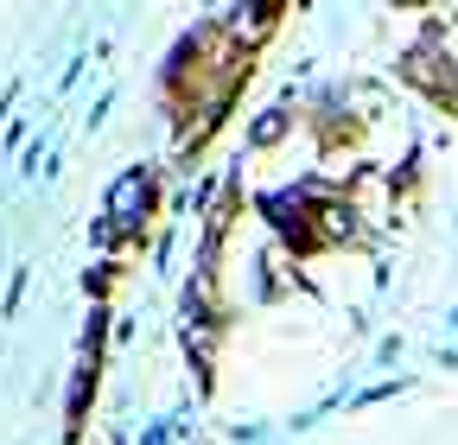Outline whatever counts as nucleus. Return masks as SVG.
<instances>
[{"label":"nucleus","mask_w":458,"mask_h":445,"mask_svg":"<svg viewBox=\"0 0 458 445\" xmlns=\"http://www.w3.org/2000/svg\"><path fill=\"white\" fill-rule=\"evenodd\" d=\"M229 439L236 445H267V426L261 420H229Z\"/></svg>","instance_id":"6"},{"label":"nucleus","mask_w":458,"mask_h":445,"mask_svg":"<svg viewBox=\"0 0 458 445\" xmlns=\"http://www.w3.org/2000/svg\"><path fill=\"white\" fill-rule=\"evenodd\" d=\"M445 324H452V331H458V306H452V312H445Z\"/></svg>","instance_id":"7"},{"label":"nucleus","mask_w":458,"mask_h":445,"mask_svg":"<svg viewBox=\"0 0 458 445\" xmlns=\"http://www.w3.org/2000/svg\"><path fill=\"white\" fill-rule=\"evenodd\" d=\"M147 216H153V165H128V172H114L108 204H102V222H108L114 236H140Z\"/></svg>","instance_id":"1"},{"label":"nucleus","mask_w":458,"mask_h":445,"mask_svg":"<svg viewBox=\"0 0 458 445\" xmlns=\"http://www.w3.org/2000/svg\"><path fill=\"white\" fill-rule=\"evenodd\" d=\"M185 439H191V420L185 414H165V420H153L140 432V445H185Z\"/></svg>","instance_id":"3"},{"label":"nucleus","mask_w":458,"mask_h":445,"mask_svg":"<svg viewBox=\"0 0 458 445\" xmlns=\"http://www.w3.org/2000/svg\"><path fill=\"white\" fill-rule=\"evenodd\" d=\"M408 375H388V382H376V388H357V395H351V407H376V401H394V395H408Z\"/></svg>","instance_id":"4"},{"label":"nucleus","mask_w":458,"mask_h":445,"mask_svg":"<svg viewBox=\"0 0 458 445\" xmlns=\"http://www.w3.org/2000/svg\"><path fill=\"white\" fill-rule=\"evenodd\" d=\"M452 230H458V216H452Z\"/></svg>","instance_id":"8"},{"label":"nucleus","mask_w":458,"mask_h":445,"mask_svg":"<svg viewBox=\"0 0 458 445\" xmlns=\"http://www.w3.org/2000/svg\"><path fill=\"white\" fill-rule=\"evenodd\" d=\"M401 357H408V338H401V331L394 338H376V369H394Z\"/></svg>","instance_id":"5"},{"label":"nucleus","mask_w":458,"mask_h":445,"mask_svg":"<svg viewBox=\"0 0 458 445\" xmlns=\"http://www.w3.org/2000/svg\"><path fill=\"white\" fill-rule=\"evenodd\" d=\"M286 134H293V115H286V108H261L242 140H249V153H267V147H280Z\"/></svg>","instance_id":"2"}]
</instances>
